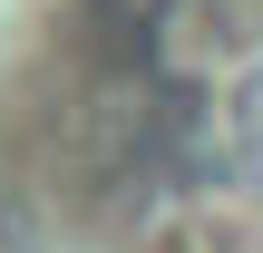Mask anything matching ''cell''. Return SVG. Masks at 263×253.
<instances>
[{
    "label": "cell",
    "instance_id": "1",
    "mask_svg": "<svg viewBox=\"0 0 263 253\" xmlns=\"http://www.w3.org/2000/svg\"><path fill=\"white\" fill-rule=\"evenodd\" d=\"M0 253H263V0H0Z\"/></svg>",
    "mask_w": 263,
    "mask_h": 253
}]
</instances>
